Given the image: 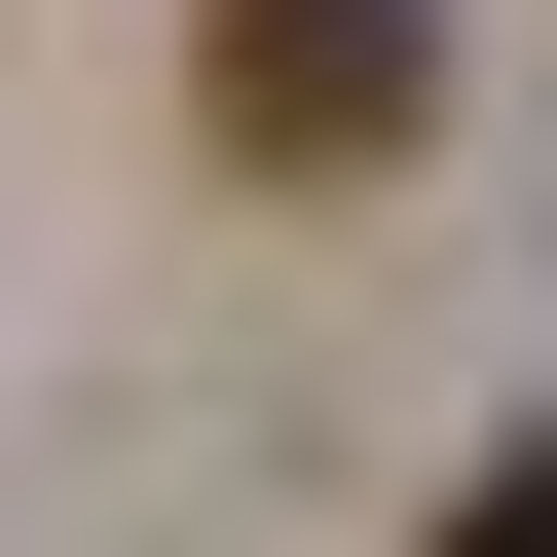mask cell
<instances>
[{"instance_id": "1", "label": "cell", "mask_w": 557, "mask_h": 557, "mask_svg": "<svg viewBox=\"0 0 557 557\" xmlns=\"http://www.w3.org/2000/svg\"><path fill=\"white\" fill-rule=\"evenodd\" d=\"M186 112H223L260 186H372V149L446 112V0H186Z\"/></svg>"}, {"instance_id": "2", "label": "cell", "mask_w": 557, "mask_h": 557, "mask_svg": "<svg viewBox=\"0 0 557 557\" xmlns=\"http://www.w3.org/2000/svg\"><path fill=\"white\" fill-rule=\"evenodd\" d=\"M446 557H557V446H483V483H446Z\"/></svg>"}]
</instances>
